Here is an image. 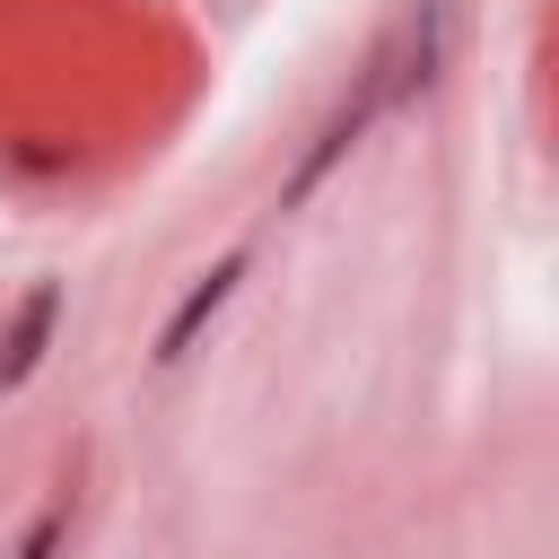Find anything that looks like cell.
<instances>
[{
	"label": "cell",
	"mask_w": 559,
	"mask_h": 559,
	"mask_svg": "<svg viewBox=\"0 0 559 559\" xmlns=\"http://www.w3.org/2000/svg\"><path fill=\"white\" fill-rule=\"evenodd\" d=\"M52 323H61V288H52V280H35V288L17 297V314H9V332H0V384H26V376L44 367Z\"/></svg>",
	"instance_id": "cell-1"
},
{
	"label": "cell",
	"mask_w": 559,
	"mask_h": 559,
	"mask_svg": "<svg viewBox=\"0 0 559 559\" xmlns=\"http://www.w3.org/2000/svg\"><path fill=\"white\" fill-rule=\"evenodd\" d=\"M236 280H245V253L210 262V271H201V280L183 288V306H175V314H166V332H157V358H166V367H175V358L192 349V332H201V323H210V314L227 306V288H236Z\"/></svg>",
	"instance_id": "cell-2"
},
{
	"label": "cell",
	"mask_w": 559,
	"mask_h": 559,
	"mask_svg": "<svg viewBox=\"0 0 559 559\" xmlns=\"http://www.w3.org/2000/svg\"><path fill=\"white\" fill-rule=\"evenodd\" d=\"M52 542H61V524H52V515H44V524H35V533H26V542H17V559H52Z\"/></svg>",
	"instance_id": "cell-3"
}]
</instances>
